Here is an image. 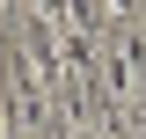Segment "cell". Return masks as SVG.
Instances as JSON below:
<instances>
[{"label":"cell","mask_w":146,"mask_h":139,"mask_svg":"<svg viewBox=\"0 0 146 139\" xmlns=\"http://www.w3.org/2000/svg\"><path fill=\"white\" fill-rule=\"evenodd\" d=\"M117 7H124V15H139V0H117Z\"/></svg>","instance_id":"obj_1"}]
</instances>
